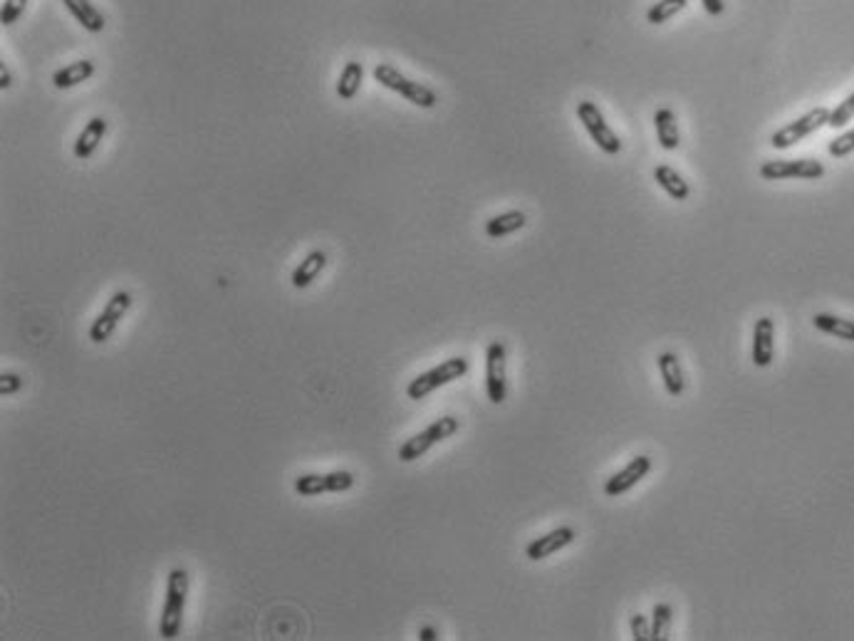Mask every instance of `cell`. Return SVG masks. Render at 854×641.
<instances>
[{"instance_id":"cell-23","label":"cell","mask_w":854,"mask_h":641,"mask_svg":"<svg viewBox=\"0 0 854 641\" xmlns=\"http://www.w3.org/2000/svg\"><path fill=\"white\" fill-rule=\"evenodd\" d=\"M528 224V215L523 211H505V214L493 215L491 221H486V235L488 238H505V235L520 231Z\"/></svg>"},{"instance_id":"cell-27","label":"cell","mask_w":854,"mask_h":641,"mask_svg":"<svg viewBox=\"0 0 854 641\" xmlns=\"http://www.w3.org/2000/svg\"><path fill=\"white\" fill-rule=\"evenodd\" d=\"M827 151H830V156H834V159H844V156H850V154L854 151V129L844 131V134H840V137H834V139L830 141Z\"/></svg>"},{"instance_id":"cell-32","label":"cell","mask_w":854,"mask_h":641,"mask_svg":"<svg viewBox=\"0 0 854 641\" xmlns=\"http://www.w3.org/2000/svg\"><path fill=\"white\" fill-rule=\"evenodd\" d=\"M13 85V75H11V67L3 63L0 64V89H8Z\"/></svg>"},{"instance_id":"cell-2","label":"cell","mask_w":854,"mask_h":641,"mask_svg":"<svg viewBox=\"0 0 854 641\" xmlns=\"http://www.w3.org/2000/svg\"><path fill=\"white\" fill-rule=\"evenodd\" d=\"M469 359L466 357H449V359H444L436 367H431L428 372H421L417 379H411L409 384H406V396L409 399H427L431 392H436L441 386L451 384V382H456L461 376L469 375Z\"/></svg>"},{"instance_id":"cell-15","label":"cell","mask_w":854,"mask_h":641,"mask_svg":"<svg viewBox=\"0 0 854 641\" xmlns=\"http://www.w3.org/2000/svg\"><path fill=\"white\" fill-rule=\"evenodd\" d=\"M325 266H327V256H325L322 250H312V253H308V256L300 260V266L292 270V278H290L292 288H298V290L310 288L312 283L320 278V273L325 270Z\"/></svg>"},{"instance_id":"cell-5","label":"cell","mask_w":854,"mask_h":641,"mask_svg":"<svg viewBox=\"0 0 854 641\" xmlns=\"http://www.w3.org/2000/svg\"><path fill=\"white\" fill-rule=\"evenodd\" d=\"M830 112H833V109L815 107L810 109V112H805L802 117L792 119V122H788L785 127H780L778 131H773V137H770V147H773V149H791V147H795L798 141L807 139V137L815 134L817 129L827 127V122H830Z\"/></svg>"},{"instance_id":"cell-12","label":"cell","mask_w":854,"mask_h":641,"mask_svg":"<svg viewBox=\"0 0 854 641\" xmlns=\"http://www.w3.org/2000/svg\"><path fill=\"white\" fill-rule=\"evenodd\" d=\"M572 543H575V530L570 525H562V527L545 533L543 537H535L533 543L525 547V557L533 560V562H540V560L555 555L562 547L572 545Z\"/></svg>"},{"instance_id":"cell-11","label":"cell","mask_w":854,"mask_h":641,"mask_svg":"<svg viewBox=\"0 0 854 641\" xmlns=\"http://www.w3.org/2000/svg\"><path fill=\"white\" fill-rule=\"evenodd\" d=\"M649 470H652V459H649V456H634L624 468L617 470L612 478H607V483H605V495L617 498L621 493L631 491L634 485H639L641 478L649 476Z\"/></svg>"},{"instance_id":"cell-22","label":"cell","mask_w":854,"mask_h":641,"mask_svg":"<svg viewBox=\"0 0 854 641\" xmlns=\"http://www.w3.org/2000/svg\"><path fill=\"white\" fill-rule=\"evenodd\" d=\"M364 80V67L362 63H357V60H350V63L342 67L340 80H337V97H340L342 102H352L357 92H359V87H362Z\"/></svg>"},{"instance_id":"cell-4","label":"cell","mask_w":854,"mask_h":641,"mask_svg":"<svg viewBox=\"0 0 854 641\" xmlns=\"http://www.w3.org/2000/svg\"><path fill=\"white\" fill-rule=\"evenodd\" d=\"M459 426L461 424L456 417H441L436 418V421H431L424 431H419V434H414L411 438H406L404 443L399 446V460L411 463V460L421 459V456L428 453L436 443L453 436V434L459 431Z\"/></svg>"},{"instance_id":"cell-24","label":"cell","mask_w":854,"mask_h":641,"mask_svg":"<svg viewBox=\"0 0 854 641\" xmlns=\"http://www.w3.org/2000/svg\"><path fill=\"white\" fill-rule=\"evenodd\" d=\"M672 617L673 611L666 602L654 604L652 611V641H669L672 639Z\"/></svg>"},{"instance_id":"cell-8","label":"cell","mask_w":854,"mask_h":641,"mask_svg":"<svg viewBox=\"0 0 854 641\" xmlns=\"http://www.w3.org/2000/svg\"><path fill=\"white\" fill-rule=\"evenodd\" d=\"M486 394L495 407L508 396V352L501 340H493L486 350Z\"/></svg>"},{"instance_id":"cell-30","label":"cell","mask_w":854,"mask_h":641,"mask_svg":"<svg viewBox=\"0 0 854 641\" xmlns=\"http://www.w3.org/2000/svg\"><path fill=\"white\" fill-rule=\"evenodd\" d=\"M22 389V376L15 372H3L0 375V396H13Z\"/></svg>"},{"instance_id":"cell-17","label":"cell","mask_w":854,"mask_h":641,"mask_svg":"<svg viewBox=\"0 0 854 641\" xmlns=\"http://www.w3.org/2000/svg\"><path fill=\"white\" fill-rule=\"evenodd\" d=\"M656 367H659V372H662L666 392H669L672 396H681L683 389H686V376H683L681 359H679L673 352H662L659 357H656Z\"/></svg>"},{"instance_id":"cell-10","label":"cell","mask_w":854,"mask_h":641,"mask_svg":"<svg viewBox=\"0 0 854 641\" xmlns=\"http://www.w3.org/2000/svg\"><path fill=\"white\" fill-rule=\"evenodd\" d=\"M824 166L815 159H775L760 166V179L765 181H785V179H823Z\"/></svg>"},{"instance_id":"cell-13","label":"cell","mask_w":854,"mask_h":641,"mask_svg":"<svg viewBox=\"0 0 854 641\" xmlns=\"http://www.w3.org/2000/svg\"><path fill=\"white\" fill-rule=\"evenodd\" d=\"M775 354V322L773 317H760L753 325V364L765 369L773 364Z\"/></svg>"},{"instance_id":"cell-26","label":"cell","mask_w":854,"mask_h":641,"mask_svg":"<svg viewBox=\"0 0 854 641\" xmlns=\"http://www.w3.org/2000/svg\"><path fill=\"white\" fill-rule=\"evenodd\" d=\"M852 119H854V92L847 97L844 102H840L833 112H830V122H827V127L840 129L844 127L847 122H852Z\"/></svg>"},{"instance_id":"cell-16","label":"cell","mask_w":854,"mask_h":641,"mask_svg":"<svg viewBox=\"0 0 854 641\" xmlns=\"http://www.w3.org/2000/svg\"><path fill=\"white\" fill-rule=\"evenodd\" d=\"M95 72L97 67L92 60H77V63H70L60 67V70H55L53 85L57 89H72V87L87 82L89 77H95Z\"/></svg>"},{"instance_id":"cell-9","label":"cell","mask_w":854,"mask_h":641,"mask_svg":"<svg viewBox=\"0 0 854 641\" xmlns=\"http://www.w3.org/2000/svg\"><path fill=\"white\" fill-rule=\"evenodd\" d=\"M354 478L350 470H330V473H305L298 476L292 488L302 498H312V495H322V493H344L352 491Z\"/></svg>"},{"instance_id":"cell-33","label":"cell","mask_w":854,"mask_h":641,"mask_svg":"<svg viewBox=\"0 0 854 641\" xmlns=\"http://www.w3.org/2000/svg\"><path fill=\"white\" fill-rule=\"evenodd\" d=\"M419 639H421V641H436L438 631L434 629V627H421V629H419Z\"/></svg>"},{"instance_id":"cell-25","label":"cell","mask_w":854,"mask_h":641,"mask_svg":"<svg viewBox=\"0 0 854 641\" xmlns=\"http://www.w3.org/2000/svg\"><path fill=\"white\" fill-rule=\"evenodd\" d=\"M686 5H689V0H659L647 11V22L649 25H662V22L672 21L673 15L681 13Z\"/></svg>"},{"instance_id":"cell-6","label":"cell","mask_w":854,"mask_h":641,"mask_svg":"<svg viewBox=\"0 0 854 641\" xmlns=\"http://www.w3.org/2000/svg\"><path fill=\"white\" fill-rule=\"evenodd\" d=\"M577 119L582 122V127L588 129V134L592 137V141H595L605 154H609V156L620 154L621 139L617 137V131L609 127L607 119H605V114L599 112V107L595 105V102H589V99L577 102Z\"/></svg>"},{"instance_id":"cell-21","label":"cell","mask_w":854,"mask_h":641,"mask_svg":"<svg viewBox=\"0 0 854 641\" xmlns=\"http://www.w3.org/2000/svg\"><path fill=\"white\" fill-rule=\"evenodd\" d=\"M812 325H815V330L833 334L837 340L854 342V320H844V317H837V315H830V312H817L812 317Z\"/></svg>"},{"instance_id":"cell-7","label":"cell","mask_w":854,"mask_h":641,"mask_svg":"<svg viewBox=\"0 0 854 641\" xmlns=\"http://www.w3.org/2000/svg\"><path fill=\"white\" fill-rule=\"evenodd\" d=\"M131 302H134V299H131V292H127V290H117V292L109 298L107 305H105V310L99 312L95 320H92V325H89V332H87V334H89V340H92L95 344L107 342L109 337L117 332L122 320L127 317V312L131 310Z\"/></svg>"},{"instance_id":"cell-18","label":"cell","mask_w":854,"mask_h":641,"mask_svg":"<svg viewBox=\"0 0 854 641\" xmlns=\"http://www.w3.org/2000/svg\"><path fill=\"white\" fill-rule=\"evenodd\" d=\"M654 127H656V139L662 144V149L673 151L679 149V144H681V131H679V122H676V114H673L672 109L664 107L656 109V114H654Z\"/></svg>"},{"instance_id":"cell-19","label":"cell","mask_w":854,"mask_h":641,"mask_svg":"<svg viewBox=\"0 0 854 641\" xmlns=\"http://www.w3.org/2000/svg\"><path fill=\"white\" fill-rule=\"evenodd\" d=\"M63 3H64V8L70 11V15H72L77 22H82V28H85L87 32L105 30L107 21H105V15L97 11L89 0H63Z\"/></svg>"},{"instance_id":"cell-14","label":"cell","mask_w":854,"mask_h":641,"mask_svg":"<svg viewBox=\"0 0 854 641\" xmlns=\"http://www.w3.org/2000/svg\"><path fill=\"white\" fill-rule=\"evenodd\" d=\"M107 137V119L105 117H92L85 124V129L77 134L75 147H72V154H75V159L87 161L92 159V154L99 149V144L105 141Z\"/></svg>"},{"instance_id":"cell-20","label":"cell","mask_w":854,"mask_h":641,"mask_svg":"<svg viewBox=\"0 0 854 641\" xmlns=\"http://www.w3.org/2000/svg\"><path fill=\"white\" fill-rule=\"evenodd\" d=\"M654 181L659 183L664 191L672 196L673 201H686V198L691 196V189H689L686 179H683L681 173L676 172L673 166H669V164H662V166L654 169Z\"/></svg>"},{"instance_id":"cell-28","label":"cell","mask_w":854,"mask_h":641,"mask_svg":"<svg viewBox=\"0 0 854 641\" xmlns=\"http://www.w3.org/2000/svg\"><path fill=\"white\" fill-rule=\"evenodd\" d=\"M25 5H28V0H5V3H3V11H0L3 25L8 28V25H15V22L21 21V15L25 13Z\"/></svg>"},{"instance_id":"cell-3","label":"cell","mask_w":854,"mask_h":641,"mask_svg":"<svg viewBox=\"0 0 854 641\" xmlns=\"http://www.w3.org/2000/svg\"><path fill=\"white\" fill-rule=\"evenodd\" d=\"M374 80L382 87H386V89H392L396 95L404 97L406 102H411V105H417V107L421 109H434L438 105V95L431 87L409 80V77L402 75V72L396 70L394 64H376V67H374Z\"/></svg>"},{"instance_id":"cell-31","label":"cell","mask_w":854,"mask_h":641,"mask_svg":"<svg viewBox=\"0 0 854 641\" xmlns=\"http://www.w3.org/2000/svg\"><path fill=\"white\" fill-rule=\"evenodd\" d=\"M701 5H704V11L708 13V15H714V18H718L721 13L726 11V3H723V0H701Z\"/></svg>"},{"instance_id":"cell-29","label":"cell","mask_w":854,"mask_h":641,"mask_svg":"<svg viewBox=\"0 0 854 641\" xmlns=\"http://www.w3.org/2000/svg\"><path fill=\"white\" fill-rule=\"evenodd\" d=\"M630 629L634 641H652V621L647 620L644 614H631Z\"/></svg>"},{"instance_id":"cell-1","label":"cell","mask_w":854,"mask_h":641,"mask_svg":"<svg viewBox=\"0 0 854 641\" xmlns=\"http://www.w3.org/2000/svg\"><path fill=\"white\" fill-rule=\"evenodd\" d=\"M186 602H189V572H186L183 567H173L169 572V578H166L164 607H161V639H176V637L182 634Z\"/></svg>"}]
</instances>
